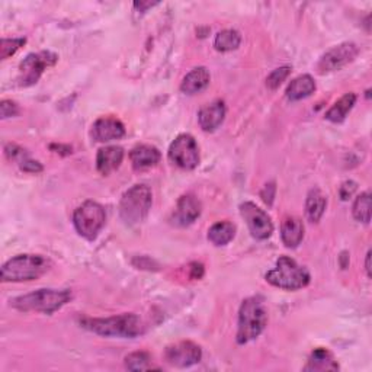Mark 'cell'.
Wrapping results in <instances>:
<instances>
[{
	"label": "cell",
	"instance_id": "6da1fadb",
	"mask_svg": "<svg viewBox=\"0 0 372 372\" xmlns=\"http://www.w3.org/2000/svg\"><path fill=\"white\" fill-rule=\"evenodd\" d=\"M82 328L105 337L134 339L146 332L143 320L134 313H126L108 319H81Z\"/></svg>",
	"mask_w": 372,
	"mask_h": 372
},
{
	"label": "cell",
	"instance_id": "7a4b0ae2",
	"mask_svg": "<svg viewBox=\"0 0 372 372\" xmlns=\"http://www.w3.org/2000/svg\"><path fill=\"white\" fill-rule=\"evenodd\" d=\"M51 268V260L42 255H18L2 268L3 282H26L41 278Z\"/></svg>",
	"mask_w": 372,
	"mask_h": 372
},
{
	"label": "cell",
	"instance_id": "3957f363",
	"mask_svg": "<svg viewBox=\"0 0 372 372\" xmlns=\"http://www.w3.org/2000/svg\"><path fill=\"white\" fill-rule=\"evenodd\" d=\"M71 300V292L69 289H38L35 292L26 294L13 298L10 305L19 312H37L44 314H53L57 310L66 305Z\"/></svg>",
	"mask_w": 372,
	"mask_h": 372
},
{
	"label": "cell",
	"instance_id": "277c9868",
	"mask_svg": "<svg viewBox=\"0 0 372 372\" xmlns=\"http://www.w3.org/2000/svg\"><path fill=\"white\" fill-rule=\"evenodd\" d=\"M268 324V313L260 298L252 297L243 301L239 312L237 344L246 345L252 342L265 330Z\"/></svg>",
	"mask_w": 372,
	"mask_h": 372
},
{
	"label": "cell",
	"instance_id": "5b68a950",
	"mask_svg": "<svg viewBox=\"0 0 372 372\" xmlns=\"http://www.w3.org/2000/svg\"><path fill=\"white\" fill-rule=\"evenodd\" d=\"M153 204V194L147 185H134L122 195L119 203L121 220L127 226H137L146 220Z\"/></svg>",
	"mask_w": 372,
	"mask_h": 372
},
{
	"label": "cell",
	"instance_id": "8992f818",
	"mask_svg": "<svg viewBox=\"0 0 372 372\" xmlns=\"http://www.w3.org/2000/svg\"><path fill=\"white\" fill-rule=\"evenodd\" d=\"M267 281L281 289L297 291L310 284V272L307 268L298 265V263L288 257L282 256L276 260V267L267 273Z\"/></svg>",
	"mask_w": 372,
	"mask_h": 372
},
{
	"label": "cell",
	"instance_id": "52a82bcc",
	"mask_svg": "<svg viewBox=\"0 0 372 372\" xmlns=\"http://www.w3.org/2000/svg\"><path fill=\"white\" fill-rule=\"evenodd\" d=\"M105 221V210L95 201H86L73 214L74 228L86 240H95L103 228Z\"/></svg>",
	"mask_w": 372,
	"mask_h": 372
},
{
	"label": "cell",
	"instance_id": "ba28073f",
	"mask_svg": "<svg viewBox=\"0 0 372 372\" xmlns=\"http://www.w3.org/2000/svg\"><path fill=\"white\" fill-rule=\"evenodd\" d=\"M169 159L180 169L192 170L199 164V147L191 134H180L169 147Z\"/></svg>",
	"mask_w": 372,
	"mask_h": 372
},
{
	"label": "cell",
	"instance_id": "9c48e42d",
	"mask_svg": "<svg viewBox=\"0 0 372 372\" xmlns=\"http://www.w3.org/2000/svg\"><path fill=\"white\" fill-rule=\"evenodd\" d=\"M57 56L51 51H42L37 54H29L19 66V85L21 86H33L35 85L44 70L56 65Z\"/></svg>",
	"mask_w": 372,
	"mask_h": 372
},
{
	"label": "cell",
	"instance_id": "30bf717a",
	"mask_svg": "<svg viewBox=\"0 0 372 372\" xmlns=\"http://www.w3.org/2000/svg\"><path fill=\"white\" fill-rule=\"evenodd\" d=\"M240 214L244 219L251 235L257 240H267L273 232V224L268 212L263 211L253 203H243L240 205Z\"/></svg>",
	"mask_w": 372,
	"mask_h": 372
},
{
	"label": "cell",
	"instance_id": "8fae6325",
	"mask_svg": "<svg viewBox=\"0 0 372 372\" xmlns=\"http://www.w3.org/2000/svg\"><path fill=\"white\" fill-rule=\"evenodd\" d=\"M358 54H360V49L355 42L339 44L320 58L317 65V70L321 74L340 70L345 66H348L349 63H352Z\"/></svg>",
	"mask_w": 372,
	"mask_h": 372
},
{
	"label": "cell",
	"instance_id": "7c38bea8",
	"mask_svg": "<svg viewBox=\"0 0 372 372\" xmlns=\"http://www.w3.org/2000/svg\"><path fill=\"white\" fill-rule=\"evenodd\" d=\"M203 358V350L201 348L189 342V340H183L175 345H170L164 350V360L169 365L176 368H188L198 364Z\"/></svg>",
	"mask_w": 372,
	"mask_h": 372
},
{
	"label": "cell",
	"instance_id": "4fadbf2b",
	"mask_svg": "<svg viewBox=\"0 0 372 372\" xmlns=\"http://www.w3.org/2000/svg\"><path fill=\"white\" fill-rule=\"evenodd\" d=\"M126 135L124 124L114 117H102L95 121L92 127V137L99 143H110L114 140H121Z\"/></svg>",
	"mask_w": 372,
	"mask_h": 372
},
{
	"label": "cell",
	"instance_id": "5bb4252c",
	"mask_svg": "<svg viewBox=\"0 0 372 372\" xmlns=\"http://www.w3.org/2000/svg\"><path fill=\"white\" fill-rule=\"evenodd\" d=\"M201 211H203V207H201V203L196 196L183 195L179 198L176 204L174 220L178 226H189L196 221V219H199Z\"/></svg>",
	"mask_w": 372,
	"mask_h": 372
},
{
	"label": "cell",
	"instance_id": "9a60e30c",
	"mask_svg": "<svg viewBox=\"0 0 372 372\" xmlns=\"http://www.w3.org/2000/svg\"><path fill=\"white\" fill-rule=\"evenodd\" d=\"M226 118V105L223 101H214L205 105L198 114L199 127L207 133H212L219 128Z\"/></svg>",
	"mask_w": 372,
	"mask_h": 372
},
{
	"label": "cell",
	"instance_id": "2e32d148",
	"mask_svg": "<svg viewBox=\"0 0 372 372\" xmlns=\"http://www.w3.org/2000/svg\"><path fill=\"white\" fill-rule=\"evenodd\" d=\"M160 158H162L160 151L150 144H140L134 147L130 153L131 164L135 170H138V172L154 167L160 162Z\"/></svg>",
	"mask_w": 372,
	"mask_h": 372
},
{
	"label": "cell",
	"instance_id": "e0dca14e",
	"mask_svg": "<svg viewBox=\"0 0 372 372\" xmlns=\"http://www.w3.org/2000/svg\"><path fill=\"white\" fill-rule=\"evenodd\" d=\"M124 160V150L118 146H108L98 151L96 169L102 175H110L117 170Z\"/></svg>",
	"mask_w": 372,
	"mask_h": 372
},
{
	"label": "cell",
	"instance_id": "ac0fdd59",
	"mask_svg": "<svg viewBox=\"0 0 372 372\" xmlns=\"http://www.w3.org/2000/svg\"><path fill=\"white\" fill-rule=\"evenodd\" d=\"M211 81V76L207 67H196L185 76L180 85V90L186 95H195V93L203 92Z\"/></svg>",
	"mask_w": 372,
	"mask_h": 372
},
{
	"label": "cell",
	"instance_id": "d6986e66",
	"mask_svg": "<svg viewBox=\"0 0 372 372\" xmlns=\"http://www.w3.org/2000/svg\"><path fill=\"white\" fill-rule=\"evenodd\" d=\"M281 239L289 249H296L304 239L303 221L297 217H287L281 226Z\"/></svg>",
	"mask_w": 372,
	"mask_h": 372
},
{
	"label": "cell",
	"instance_id": "ffe728a7",
	"mask_svg": "<svg viewBox=\"0 0 372 372\" xmlns=\"http://www.w3.org/2000/svg\"><path fill=\"white\" fill-rule=\"evenodd\" d=\"M339 369V364L337 361H335V356L332 355V352H329L328 349L324 348H317L310 355V358L307 361V365L304 366V371H319V372H324V371H337Z\"/></svg>",
	"mask_w": 372,
	"mask_h": 372
},
{
	"label": "cell",
	"instance_id": "44dd1931",
	"mask_svg": "<svg viewBox=\"0 0 372 372\" xmlns=\"http://www.w3.org/2000/svg\"><path fill=\"white\" fill-rule=\"evenodd\" d=\"M316 90V82L310 74H301L294 79L287 87V98L289 101H301L313 95Z\"/></svg>",
	"mask_w": 372,
	"mask_h": 372
},
{
	"label": "cell",
	"instance_id": "7402d4cb",
	"mask_svg": "<svg viewBox=\"0 0 372 372\" xmlns=\"http://www.w3.org/2000/svg\"><path fill=\"white\" fill-rule=\"evenodd\" d=\"M326 207H328V198L323 195L320 189H312L308 192L305 201V212L310 221L319 223L326 211Z\"/></svg>",
	"mask_w": 372,
	"mask_h": 372
},
{
	"label": "cell",
	"instance_id": "603a6c76",
	"mask_svg": "<svg viewBox=\"0 0 372 372\" xmlns=\"http://www.w3.org/2000/svg\"><path fill=\"white\" fill-rule=\"evenodd\" d=\"M236 236V226L230 221L215 223L208 230V240L214 246H226Z\"/></svg>",
	"mask_w": 372,
	"mask_h": 372
},
{
	"label": "cell",
	"instance_id": "cb8c5ba5",
	"mask_svg": "<svg viewBox=\"0 0 372 372\" xmlns=\"http://www.w3.org/2000/svg\"><path fill=\"white\" fill-rule=\"evenodd\" d=\"M356 103V95L355 93H346L342 98H340L330 110L326 112V119H329L332 122H342L348 117V114L352 111V108Z\"/></svg>",
	"mask_w": 372,
	"mask_h": 372
},
{
	"label": "cell",
	"instance_id": "d4e9b609",
	"mask_svg": "<svg viewBox=\"0 0 372 372\" xmlns=\"http://www.w3.org/2000/svg\"><path fill=\"white\" fill-rule=\"evenodd\" d=\"M242 44V35L236 29H224L215 35L214 46L217 51L228 53L237 50Z\"/></svg>",
	"mask_w": 372,
	"mask_h": 372
},
{
	"label": "cell",
	"instance_id": "484cf974",
	"mask_svg": "<svg viewBox=\"0 0 372 372\" xmlns=\"http://www.w3.org/2000/svg\"><path fill=\"white\" fill-rule=\"evenodd\" d=\"M352 214L356 221L369 224L371 221V194L369 192H364L355 199L353 207H352Z\"/></svg>",
	"mask_w": 372,
	"mask_h": 372
},
{
	"label": "cell",
	"instance_id": "4316f807",
	"mask_svg": "<svg viewBox=\"0 0 372 372\" xmlns=\"http://www.w3.org/2000/svg\"><path fill=\"white\" fill-rule=\"evenodd\" d=\"M126 368L130 371H149L156 366H153L151 356L147 352H134L126 358Z\"/></svg>",
	"mask_w": 372,
	"mask_h": 372
},
{
	"label": "cell",
	"instance_id": "83f0119b",
	"mask_svg": "<svg viewBox=\"0 0 372 372\" xmlns=\"http://www.w3.org/2000/svg\"><path fill=\"white\" fill-rule=\"evenodd\" d=\"M26 42L25 38H3L0 44V58L6 60L13 56Z\"/></svg>",
	"mask_w": 372,
	"mask_h": 372
},
{
	"label": "cell",
	"instance_id": "f1b7e54d",
	"mask_svg": "<svg viewBox=\"0 0 372 372\" xmlns=\"http://www.w3.org/2000/svg\"><path fill=\"white\" fill-rule=\"evenodd\" d=\"M291 73V69L289 67H279L276 70H273L269 76H268V79H267V86L272 90L278 89L279 86L282 85V82H285L287 77L289 76Z\"/></svg>",
	"mask_w": 372,
	"mask_h": 372
},
{
	"label": "cell",
	"instance_id": "f546056e",
	"mask_svg": "<svg viewBox=\"0 0 372 372\" xmlns=\"http://www.w3.org/2000/svg\"><path fill=\"white\" fill-rule=\"evenodd\" d=\"M19 114V108L18 105L12 102V101H2L0 103V115H2L3 119L17 117Z\"/></svg>",
	"mask_w": 372,
	"mask_h": 372
},
{
	"label": "cell",
	"instance_id": "4dcf8cb0",
	"mask_svg": "<svg viewBox=\"0 0 372 372\" xmlns=\"http://www.w3.org/2000/svg\"><path fill=\"white\" fill-rule=\"evenodd\" d=\"M356 188H358V185H356L353 180H348L345 183H342V186H340V198H342L344 201H348L352 198V195L355 194Z\"/></svg>",
	"mask_w": 372,
	"mask_h": 372
},
{
	"label": "cell",
	"instance_id": "1f68e13d",
	"mask_svg": "<svg viewBox=\"0 0 372 372\" xmlns=\"http://www.w3.org/2000/svg\"><path fill=\"white\" fill-rule=\"evenodd\" d=\"M21 169L28 174H40L42 172V164L40 162H34L31 159H24L21 162Z\"/></svg>",
	"mask_w": 372,
	"mask_h": 372
},
{
	"label": "cell",
	"instance_id": "d6a6232c",
	"mask_svg": "<svg viewBox=\"0 0 372 372\" xmlns=\"http://www.w3.org/2000/svg\"><path fill=\"white\" fill-rule=\"evenodd\" d=\"M273 196H275V189L272 191V192H269V185H267L265 186V189H263V192H262V198H263V201H265V203L267 204H272V201H273Z\"/></svg>",
	"mask_w": 372,
	"mask_h": 372
},
{
	"label": "cell",
	"instance_id": "836d02e7",
	"mask_svg": "<svg viewBox=\"0 0 372 372\" xmlns=\"http://www.w3.org/2000/svg\"><path fill=\"white\" fill-rule=\"evenodd\" d=\"M158 3H151V2H135L134 3V8L138 9L140 12H146L147 9L153 8V6H156Z\"/></svg>",
	"mask_w": 372,
	"mask_h": 372
},
{
	"label": "cell",
	"instance_id": "e575fe53",
	"mask_svg": "<svg viewBox=\"0 0 372 372\" xmlns=\"http://www.w3.org/2000/svg\"><path fill=\"white\" fill-rule=\"evenodd\" d=\"M365 269L368 273V278H371V252H368L366 255V262H365Z\"/></svg>",
	"mask_w": 372,
	"mask_h": 372
}]
</instances>
